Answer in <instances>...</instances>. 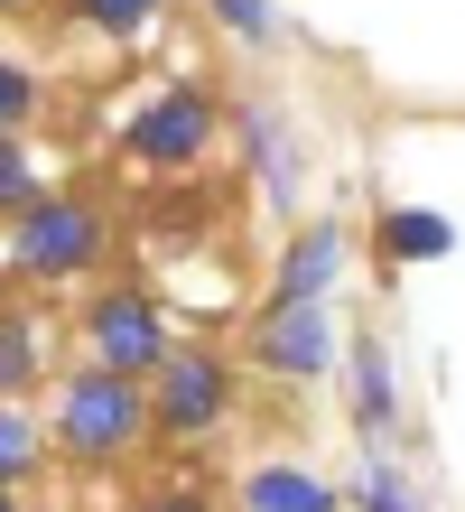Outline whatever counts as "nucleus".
<instances>
[{
  "label": "nucleus",
  "instance_id": "1",
  "mask_svg": "<svg viewBox=\"0 0 465 512\" xmlns=\"http://www.w3.org/2000/svg\"><path fill=\"white\" fill-rule=\"evenodd\" d=\"M149 429V401H140V382H121V373H75L66 391H56V447H66L75 466H103V457H121Z\"/></svg>",
  "mask_w": 465,
  "mask_h": 512
},
{
  "label": "nucleus",
  "instance_id": "2",
  "mask_svg": "<svg viewBox=\"0 0 465 512\" xmlns=\"http://www.w3.org/2000/svg\"><path fill=\"white\" fill-rule=\"evenodd\" d=\"M140 401H149V429H168V438H205V429H224V410H233V373L214 364L205 345H168V354H159V373L140 382Z\"/></svg>",
  "mask_w": 465,
  "mask_h": 512
},
{
  "label": "nucleus",
  "instance_id": "3",
  "mask_svg": "<svg viewBox=\"0 0 465 512\" xmlns=\"http://www.w3.org/2000/svg\"><path fill=\"white\" fill-rule=\"evenodd\" d=\"M19 270L28 280H75V270H93L103 261V215H93L84 196H38L19 215Z\"/></svg>",
  "mask_w": 465,
  "mask_h": 512
},
{
  "label": "nucleus",
  "instance_id": "4",
  "mask_svg": "<svg viewBox=\"0 0 465 512\" xmlns=\"http://www.w3.org/2000/svg\"><path fill=\"white\" fill-rule=\"evenodd\" d=\"M84 345H93V373L149 382V373H159V354H168L177 336H168V317L149 308L140 289H112V298H93V308H84Z\"/></svg>",
  "mask_w": 465,
  "mask_h": 512
},
{
  "label": "nucleus",
  "instance_id": "5",
  "mask_svg": "<svg viewBox=\"0 0 465 512\" xmlns=\"http://www.w3.org/2000/svg\"><path fill=\"white\" fill-rule=\"evenodd\" d=\"M205 140H214V103L196 84H159V94L121 122V149H131L140 168H186V159H205Z\"/></svg>",
  "mask_w": 465,
  "mask_h": 512
},
{
  "label": "nucleus",
  "instance_id": "6",
  "mask_svg": "<svg viewBox=\"0 0 465 512\" xmlns=\"http://www.w3.org/2000/svg\"><path fill=\"white\" fill-rule=\"evenodd\" d=\"M252 364L289 373V382H317V373L335 364V326H326V308H261V326H252Z\"/></svg>",
  "mask_w": 465,
  "mask_h": 512
},
{
  "label": "nucleus",
  "instance_id": "7",
  "mask_svg": "<svg viewBox=\"0 0 465 512\" xmlns=\"http://www.w3.org/2000/svg\"><path fill=\"white\" fill-rule=\"evenodd\" d=\"M335 261H345L335 224H307L298 243L279 252V298H270V308H326V289H335Z\"/></svg>",
  "mask_w": 465,
  "mask_h": 512
},
{
  "label": "nucleus",
  "instance_id": "8",
  "mask_svg": "<svg viewBox=\"0 0 465 512\" xmlns=\"http://www.w3.org/2000/svg\"><path fill=\"white\" fill-rule=\"evenodd\" d=\"M242 512H335V494L307 466H252L242 475Z\"/></svg>",
  "mask_w": 465,
  "mask_h": 512
},
{
  "label": "nucleus",
  "instance_id": "9",
  "mask_svg": "<svg viewBox=\"0 0 465 512\" xmlns=\"http://www.w3.org/2000/svg\"><path fill=\"white\" fill-rule=\"evenodd\" d=\"M38 326L28 317H0V401H28V382H38Z\"/></svg>",
  "mask_w": 465,
  "mask_h": 512
},
{
  "label": "nucleus",
  "instance_id": "10",
  "mask_svg": "<svg viewBox=\"0 0 465 512\" xmlns=\"http://www.w3.org/2000/svg\"><path fill=\"white\" fill-rule=\"evenodd\" d=\"M38 457H47L38 419H28L19 401H0V485H19V475H38Z\"/></svg>",
  "mask_w": 465,
  "mask_h": 512
},
{
  "label": "nucleus",
  "instance_id": "11",
  "mask_svg": "<svg viewBox=\"0 0 465 512\" xmlns=\"http://www.w3.org/2000/svg\"><path fill=\"white\" fill-rule=\"evenodd\" d=\"M38 205V159H28V140H0V215H28Z\"/></svg>",
  "mask_w": 465,
  "mask_h": 512
},
{
  "label": "nucleus",
  "instance_id": "12",
  "mask_svg": "<svg viewBox=\"0 0 465 512\" xmlns=\"http://www.w3.org/2000/svg\"><path fill=\"white\" fill-rule=\"evenodd\" d=\"M38 75H28V66H0V140H19L28 122H38Z\"/></svg>",
  "mask_w": 465,
  "mask_h": 512
},
{
  "label": "nucleus",
  "instance_id": "13",
  "mask_svg": "<svg viewBox=\"0 0 465 512\" xmlns=\"http://www.w3.org/2000/svg\"><path fill=\"white\" fill-rule=\"evenodd\" d=\"M438 243H447V224H438V215H410V224H382V252H391V261H400V252H438Z\"/></svg>",
  "mask_w": 465,
  "mask_h": 512
},
{
  "label": "nucleus",
  "instance_id": "14",
  "mask_svg": "<svg viewBox=\"0 0 465 512\" xmlns=\"http://www.w3.org/2000/svg\"><path fill=\"white\" fill-rule=\"evenodd\" d=\"M75 10L93 28H149V19H159V0H75Z\"/></svg>",
  "mask_w": 465,
  "mask_h": 512
},
{
  "label": "nucleus",
  "instance_id": "15",
  "mask_svg": "<svg viewBox=\"0 0 465 512\" xmlns=\"http://www.w3.org/2000/svg\"><path fill=\"white\" fill-rule=\"evenodd\" d=\"M214 19L242 28V38H261V28H270V0H214Z\"/></svg>",
  "mask_w": 465,
  "mask_h": 512
},
{
  "label": "nucleus",
  "instance_id": "16",
  "mask_svg": "<svg viewBox=\"0 0 465 512\" xmlns=\"http://www.w3.org/2000/svg\"><path fill=\"white\" fill-rule=\"evenodd\" d=\"M363 419H391V382H382V354H363Z\"/></svg>",
  "mask_w": 465,
  "mask_h": 512
},
{
  "label": "nucleus",
  "instance_id": "17",
  "mask_svg": "<svg viewBox=\"0 0 465 512\" xmlns=\"http://www.w3.org/2000/svg\"><path fill=\"white\" fill-rule=\"evenodd\" d=\"M363 512H419V503H410V494H400V485H391V475H363Z\"/></svg>",
  "mask_w": 465,
  "mask_h": 512
},
{
  "label": "nucleus",
  "instance_id": "18",
  "mask_svg": "<svg viewBox=\"0 0 465 512\" xmlns=\"http://www.w3.org/2000/svg\"><path fill=\"white\" fill-rule=\"evenodd\" d=\"M140 512H205V503H196V494H149Z\"/></svg>",
  "mask_w": 465,
  "mask_h": 512
},
{
  "label": "nucleus",
  "instance_id": "19",
  "mask_svg": "<svg viewBox=\"0 0 465 512\" xmlns=\"http://www.w3.org/2000/svg\"><path fill=\"white\" fill-rule=\"evenodd\" d=\"M0 512H19V494H0Z\"/></svg>",
  "mask_w": 465,
  "mask_h": 512
},
{
  "label": "nucleus",
  "instance_id": "20",
  "mask_svg": "<svg viewBox=\"0 0 465 512\" xmlns=\"http://www.w3.org/2000/svg\"><path fill=\"white\" fill-rule=\"evenodd\" d=\"M0 10H28V0H0Z\"/></svg>",
  "mask_w": 465,
  "mask_h": 512
}]
</instances>
